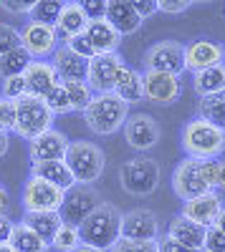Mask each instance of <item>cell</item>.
Masks as SVG:
<instances>
[{"instance_id": "5bb4252c", "label": "cell", "mask_w": 225, "mask_h": 252, "mask_svg": "<svg viewBox=\"0 0 225 252\" xmlns=\"http://www.w3.org/2000/svg\"><path fill=\"white\" fill-rule=\"evenodd\" d=\"M142 86H145V98L159 106L175 103L182 96V83L177 76L170 73H154V71H145L142 76Z\"/></svg>"}, {"instance_id": "ac0fdd59", "label": "cell", "mask_w": 225, "mask_h": 252, "mask_svg": "<svg viewBox=\"0 0 225 252\" xmlns=\"http://www.w3.org/2000/svg\"><path fill=\"white\" fill-rule=\"evenodd\" d=\"M66 149H69V139L61 131H56V129L40 134L36 141L28 144V154H31L33 164H40V161H64Z\"/></svg>"}, {"instance_id": "c3c4849f", "label": "cell", "mask_w": 225, "mask_h": 252, "mask_svg": "<svg viewBox=\"0 0 225 252\" xmlns=\"http://www.w3.org/2000/svg\"><path fill=\"white\" fill-rule=\"evenodd\" d=\"M13 227H15V222L5 215V217H0V245H8V240H10V235H13Z\"/></svg>"}, {"instance_id": "9a60e30c", "label": "cell", "mask_w": 225, "mask_h": 252, "mask_svg": "<svg viewBox=\"0 0 225 252\" xmlns=\"http://www.w3.org/2000/svg\"><path fill=\"white\" fill-rule=\"evenodd\" d=\"M225 63V46L215 43V40H192L185 46V71H202L210 66H220Z\"/></svg>"}, {"instance_id": "8992f818", "label": "cell", "mask_w": 225, "mask_h": 252, "mask_svg": "<svg viewBox=\"0 0 225 252\" xmlns=\"http://www.w3.org/2000/svg\"><path fill=\"white\" fill-rule=\"evenodd\" d=\"M119 182L127 194L147 197L159 184V164L152 157H134L119 166Z\"/></svg>"}, {"instance_id": "277c9868", "label": "cell", "mask_w": 225, "mask_h": 252, "mask_svg": "<svg viewBox=\"0 0 225 252\" xmlns=\"http://www.w3.org/2000/svg\"><path fill=\"white\" fill-rule=\"evenodd\" d=\"M69 172L74 174L76 184H94L107 166V157L101 152V146H96L94 141L78 139V141H69V149L64 157Z\"/></svg>"}, {"instance_id": "74e56055", "label": "cell", "mask_w": 225, "mask_h": 252, "mask_svg": "<svg viewBox=\"0 0 225 252\" xmlns=\"http://www.w3.org/2000/svg\"><path fill=\"white\" fill-rule=\"evenodd\" d=\"M109 252H159V247H157V242H134V240L121 237Z\"/></svg>"}, {"instance_id": "ffe728a7", "label": "cell", "mask_w": 225, "mask_h": 252, "mask_svg": "<svg viewBox=\"0 0 225 252\" xmlns=\"http://www.w3.org/2000/svg\"><path fill=\"white\" fill-rule=\"evenodd\" d=\"M107 23L119 33V35H132L134 31H139L142 18L137 15L132 3H124V0H109L107 3Z\"/></svg>"}, {"instance_id": "6da1fadb", "label": "cell", "mask_w": 225, "mask_h": 252, "mask_svg": "<svg viewBox=\"0 0 225 252\" xmlns=\"http://www.w3.org/2000/svg\"><path fill=\"white\" fill-rule=\"evenodd\" d=\"M78 235H81V245L109 252L121 240V212L114 204L101 202L94 212L78 224Z\"/></svg>"}, {"instance_id": "ab89813d", "label": "cell", "mask_w": 225, "mask_h": 252, "mask_svg": "<svg viewBox=\"0 0 225 252\" xmlns=\"http://www.w3.org/2000/svg\"><path fill=\"white\" fill-rule=\"evenodd\" d=\"M202 252H225V235L215 227L205 229V245H202Z\"/></svg>"}, {"instance_id": "7402d4cb", "label": "cell", "mask_w": 225, "mask_h": 252, "mask_svg": "<svg viewBox=\"0 0 225 252\" xmlns=\"http://www.w3.org/2000/svg\"><path fill=\"white\" fill-rule=\"evenodd\" d=\"M205 229L208 227L195 224L192 220L182 217V215H175L170 222V229H167V237L177 245L190 247V250H202V245H205Z\"/></svg>"}, {"instance_id": "bcb514c9", "label": "cell", "mask_w": 225, "mask_h": 252, "mask_svg": "<svg viewBox=\"0 0 225 252\" xmlns=\"http://www.w3.org/2000/svg\"><path fill=\"white\" fill-rule=\"evenodd\" d=\"M157 247H159V252H202V250H190V247H185V245H177V242H172L170 237L157 240Z\"/></svg>"}, {"instance_id": "f6af8a7d", "label": "cell", "mask_w": 225, "mask_h": 252, "mask_svg": "<svg viewBox=\"0 0 225 252\" xmlns=\"http://www.w3.org/2000/svg\"><path fill=\"white\" fill-rule=\"evenodd\" d=\"M157 3H159V10L162 13H170V15H177V13L190 8L188 0H157Z\"/></svg>"}, {"instance_id": "4316f807", "label": "cell", "mask_w": 225, "mask_h": 252, "mask_svg": "<svg viewBox=\"0 0 225 252\" xmlns=\"http://www.w3.org/2000/svg\"><path fill=\"white\" fill-rule=\"evenodd\" d=\"M23 224H28L46 245H51L56 232H58V227L64 222H61L58 212H26L23 215Z\"/></svg>"}, {"instance_id": "30bf717a", "label": "cell", "mask_w": 225, "mask_h": 252, "mask_svg": "<svg viewBox=\"0 0 225 252\" xmlns=\"http://www.w3.org/2000/svg\"><path fill=\"white\" fill-rule=\"evenodd\" d=\"M172 189H175V194L182 202H190V199H197L202 194L213 192V189L205 184V179H202L197 159H182L175 166V172H172Z\"/></svg>"}, {"instance_id": "60d3db41", "label": "cell", "mask_w": 225, "mask_h": 252, "mask_svg": "<svg viewBox=\"0 0 225 252\" xmlns=\"http://www.w3.org/2000/svg\"><path fill=\"white\" fill-rule=\"evenodd\" d=\"M200 172H202V179L210 189H215V182H218V172H220V159H205L200 161Z\"/></svg>"}, {"instance_id": "ba28073f", "label": "cell", "mask_w": 225, "mask_h": 252, "mask_svg": "<svg viewBox=\"0 0 225 252\" xmlns=\"http://www.w3.org/2000/svg\"><path fill=\"white\" fill-rule=\"evenodd\" d=\"M145 66L154 73H170L182 76L185 73V46L177 40H159L145 53Z\"/></svg>"}, {"instance_id": "7dc6e473", "label": "cell", "mask_w": 225, "mask_h": 252, "mask_svg": "<svg viewBox=\"0 0 225 252\" xmlns=\"http://www.w3.org/2000/svg\"><path fill=\"white\" fill-rule=\"evenodd\" d=\"M0 8L10 15H23V13H31L33 3H15V0H8V3H0Z\"/></svg>"}, {"instance_id": "f546056e", "label": "cell", "mask_w": 225, "mask_h": 252, "mask_svg": "<svg viewBox=\"0 0 225 252\" xmlns=\"http://www.w3.org/2000/svg\"><path fill=\"white\" fill-rule=\"evenodd\" d=\"M8 245H10L15 252H48V250H51V245H46V242L40 240L28 224H23V222L13 227V235H10Z\"/></svg>"}, {"instance_id": "d4e9b609", "label": "cell", "mask_w": 225, "mask_h": 252, "mask_svg": "<svg viewBox=\"0 0 225 252\" xmlns=\"http://www.w3.org/2000/svg\"><path fill=\"white\" fill-rule=\"evenodd\" d=\"M31 177H38L53 187H58L61 192H66L76 184L74 174L69 172L66 161H40V164H31Z\"/></svg>"}, {"instance_id": "f35d334b", "label": "cell", "mask_w": 225, "mask_h": 252, "mask_svg": "<svg viewBox=\"0 0 225 252\" xmlns=\"http://www.w3.org/2000/svg\"><path fill=\"white\" fill-rule=\"evenodd\" d=\"M0 96L8 98V101H18V98H23V96H26V81H23V76L5 78V81H3V94H0Z\"/></svg>"}, {"instance_id": "52a82bcc", "label": "cell", "mask_w": 225, "mask_h": 252, "mask_svg": "<svg viewBox=\"0 0 225 252\" xmlns=\"http://www.w3.org/2000/svg\"><path fill=\"white\" fill-rule=\"evenodd\" d=\"M99 204H101V197L91 184H74L71 189L64 192V202H61L58 217L64 224L78 227Z\"/></svg>"}, {"instance_id": "1f68e13d", "label": "cell", "mask_w": 225, "mask_h": 252, "mask_svg": "<svg viewBox=\"0 0 225 252\" xmlns=\"http://www.w3.org/2000/svg\"><path fill=\"white\" fill-rule=\"evenodd\" d=\"M66 94H69V103H71V111H86V106L94 98V91L86 81H74V83H64Z\"/></svg>"}, {"instance_id": "9f6ffc18", "label": "cell", "mask_w": 225, "mask_h": 252, "mask_svg": "<svg viewBox=\"0 0 225 252\" xmlns=\"http://www.w3.org/2000/svg\"><path fill=\"white\" fill-rule=\"evenodd\" d=\"M0 111H3V96H0ZM0 131H3V129H0Z\"/></svg>"}, {"instance_id": "816d5d0a", "label": "cell", "mask_w": 225, "mask_h": 252, "mask_svg": "<svg viewBox=\"0 0 225 252\" xmlns=\"http://www.w3.org/2000/svg\"><path fill=\"white\" fill-rule=\"evenodd\" d=\"M215 189H225V161H220V172H218V182Z\"/></svg>"}, {"instance_id": "cb8c5ba5", "label": "cell", "mask_w": 225, "mask_h": 252, "mask_svg": "<svg viewBox=\"0 0 225 252\" xmlns=\"http://www.w3.org/2000/svg\"><path fill=\"white\" fill-rule=\"evenodd\" d=\"M89 26V18L84 13V8H81V3H64V8H61V15L56 20V31H58V38H76L86 31Z\"/></svg>"}, {"instance_id": "e0dca14e", "label": "cell", "mask_w": 225, "mask_h": 252, "mask_svg": "<svg viewBox=\"0 0 225 252\" xmlns=\"http://www.w3.org/2000/svg\"><path fill=\"white\" fill-rule=\"evenodd\" d=\"M23 81H26V94L36 98H46L61 83L51 61H31V66L23 73Z\"/></svg>"}, {"instance_id": "83f0119b", "label": "cell", "mask_w": 225, "mask_h": 252, "mask_svg": "<svg viewBox=\"0 0 225 252\" xmlns=\"http://www.w3.org/2000/svg\"><path fill=\"white\" fill-rule=\"evenodd\" d=\"M192 83H195V91H197L200 98L202 96H210V94L225 91V63L197 71L195 78H192Z\"/></svg>"}, {"instance_id": "2e32d148", "label": "cell", "mask_w": 225, "mask_h": 252, "mask_svg": "<svg viewBox=\"0 0 225 252\" xmlns=\"http://www.w3.org/2000/svg\"><path fill=\"white\" fill-rule=\"evenodd\" d=\"M127 144L137 152H147L159 141V126L150 114H132L124 124Z\"/></svg>"}, {"instance_id": "d6986e66", "label": "cell", "mask_w": 225, "mask_h": 252, "mask_svg": "<svg viewBox=\"0 0 225 252\" xmlns=\"http://www.w3.org/2000/svg\"><path fill=\"white\" fill-rule=\"evenodd\" d=\"M220 209H223V199L220 194L215 192H208V194H202L197 199H190V202H182V217H188L192 220L195 224H202V227H213L215 217L220 215Z\"/></svg>"}, {"instance_id": "11a10c76", "label": "cell", "mask_w": 225, "mask_h": 252, "mask_svg": "<svg viewBox=\"0 0 225 252\" xmlns=\"http://www.w3.org/2000/svg\"><path fill=\"white\" fill-rule=\"evenodd\" d=\"M0 252H15L10 245H0Z\"/></svg>"}, {"instance_id": "ee69618b", "label": "cell", "mask_w": 225, "mask_h": 252, "mask_svg": "<svg viewBox=\"0 0 225 252\" xmlns=\"http://www.w3.org/2000/svg\"><path fill=\"white\" fill-rule=\"evenodd\" d=\"M134 10H137V15L145 20V18H150V15H154L157 10H159V3L157 0H134Z\"/></svg>"}, {"instance_id": "7a4b0ae2", "label": "cell", "mask_w": 225, "mask_h": 252, "mask_svg": "<svg viewBox=\"0 0 225 252\" xmlns=\"http://www.w3.org/2000/svg\"><path fill=\"white\" fill-rule=\"evenodd\" d=\"M84 119L89 129L99 136L116 134L119 129H124L129 119V103H124L116 94H94L91 103L84 111Z\"/></svg>"}, {"instance_id": "836d02e7", "label": "cell", "mask_w": 225, "mask_h": 252, "mask_svg": "<svg viewBox=\"0 0 225 252\" xmlns=\"http://www.w3.org/2000/svg\"><path fill=\"white\" fill-rule=\"evenodd\" d=\"M78 245H81L78 227H71V224H61L53 242H51V247H56L58 252H74Z\"/></svg>"}, {"instance_id": "d590c367", "label": "cell", "mask_w": 225, "mask_h": 252, "mask_svg": "<svg viewBox=\"0 0 225 252\" xmlns=\"http://www.w3.org/2000/svg\"><path fill=\"white\" fill-rule=\"evenodd\" d=\"M15 48H20V31L8 23H0V56H5Z\"/></svg>"}, {"instance_id": "7c38bea8", "label": "cell", "mask_w": 225, "mask_h": 252, "mask_svg": "<svg viewBox=\"0 0 225 252\" xmlns=\"http://www.w3.org/2000/svg\"><path fill=\"white\" fill-rule=\"evenodd\" d=\"M20 199H23L26 212H58L61 202H64V192L38 177H28Z\"/></svg>"}, {"instance_id": "e575fe53", "label": "cell", "mask_w": 225, "mask_h": 252, "mask_svg": "<svg viewBox=\"0 0 225 252\" xmlns=\"http://www.w3.org/2000/svg\"><path fill=\"white\" fill-rule=\"evenodd\" d=\"M46 101V106L51 109V114H69L71 111V103H69V94H66V86L64 83H58V86L43 98Z\"/></svg>"}, {"instance_id": "d6a6232c", "label": "cell", "mask_w": 225, "mask_h": 252, "mask_svg": "<svg viewBox=\"0 0 225 252\" xmlns=\"http://www.w3.org/2000/svg\"><path fill=\"white\" fill-rule=\"evenodd\" d=\"M61 8H64V3H33L28 15H31L33 23H43V26H53L56 28V20L61 15Z\"/></svg>"}, {"instance_id": "484cf974", "label": "cell", "mask_w": 225, "mask_h": 252, "mask_svg": "<svg viewBox=\"0 0 225 252\" xmlns=\"http://www.w3.org/2000/svg\"><path fill=\"white\" fill-rule=\"evenodd\" d=\"M114 94L124 101V103H137L145 98V86H142V73L124 66L116 76V83H114Z\"/></svg>"}, {"instance_id": "f1b7e54d", "label": "cell", "mask_w": 225, "mask_h": 252, "mask_svg": "<svg viewBox=\"0 0 225 252\" xmlns=\"http://www.w3.org/2000/svg\"><path fill=\"white\" fill-rule=\"evenodd\" d=\"M197 119L218 126V129H225V91L202 96L197 103Z\"/></svg>"}, {"instance_id": "5b68a950", "label": "cell", "mask_w": 225, "mask_h": 252, "mask_svg": "<svg viewBox=\"0 0 225 252\" xmlns=\"http://www.w3.org/2000/svg\"><path fill=\"white\" fill-rule=\"evenodd\" d=\"M51 124H53V114L46 106L43 98H36V96H23L15 101V134L26 141H36L40 134L51 131Z\"/></svg>"}, {"instance_id": "7bdbcfd3", "label": "cell", "mask_w": 225, "mask_h": 252, "mask_svg": "<svg viewBox=\"0 0 225 252\" xmlns=\"http://www.w3.org/2000/svg\"><path fill=\"white\" fill-rule=\"evenodd\" d=\"M81 8H84V13H86L89 20H104V15H107V3H101V0H89V3H81Z\"/></svg>"}, {"instance_id": "681fc988", "label": "cell", "mask_w": 225, "mask_h": 252, "mask_svg": "<svg viewBox=\"0 0 225 252\" xmlns=\"http://www.w3.org/2000/svg\"><path fill=\"white\" fill-rule=\"evenodd\" d=\"M8 207H10V194L5 187H0V217L8 215Z\"/></svg>"}, {"instance_id": "3957f363", "label": "cell", "mask_w": 225, "mask_h": 252, "mask_svg": "<svg viewBox=\"0 0 225 252\" xmlns=\"http://www.w3.org/2000/svg\"><path fill=\"white\" fill-rule=\"evenodd\" d=\"M182 149L188 159H218L225 152V129H218L202 119H192L182 129Z\"/></svg>"}, {"instance_id": "f5cc1de1", "label": "cell", "mask_w": 225, "mask_h": 252, "mask_svg": "<svg viewBox=\"0 0 225 252\" xmlns=\"http://www.w3.org/2000/svg\"><path fill=\"white\" fill-rule=\"evenodd\" d=\"M8 144H10V141H8V134H5V131H0V157L8 152Z\"/></svg>"}, {"instance_id": "603a6c76", "label": "cell", "mask_w": 225, "mask_h": 252, "mask_svg": "<svg viewBox=\"0 0 225 252\" xmlns=\"http://www.w3.org/2000/svg\"><path fill=\"white\" fill-rule=\"evenodd\" d=\"M84 35L89 38V43L96 51V56H101V53H116V48L121 43V35L107 23V20H89Z\"/></svg>"}, {"instance_id": "8fae6325", "label": "cell", "mask_w": 225, "mask_h": 252, "mask_svg": "<svg viewBox=\"0 0 225 252\" xmlns=\"http://www.w3.org/2000/svg\"><path fill=\"white\" fill-rule=\"evenodd\" d=\"M124 68V61L119 53H101L89 61V73L86 83L91 86L94 94H114V83L119 71Z\"/></svg>"}, {"instance_id": "db71d44e", "label": "cell", "mask_w": 225, "mask_h": 252, "mask_svg": "<svg viewBox=\"0 0 225 252\" xmlns=\"http://www.w3.org/2000/svg\"><path fill=\"white\" fill-rule=\"evenodd\" d=\"M74 252H101V250H94V247H86V245H78Z\"/></svg>"}, {"instance_id": "f907efd6", "label": "cell", "mask_w": 225, "mask_h": 252, "mask_svg": "<svg viewBox=\"0 0 225 252\" xmlns=\"http://www.w3.org/2000/svg\"><path fill=\"white\" fill-rule=\"evenodd\" d=\"M213 227H215V229H220V232L225 235V207L220 209V215L215 217V222H213Z\"/></svg>"}, {"instance_id": "4dcf8cb0", "label": "cell", "mask_w": 225, "mask_h": 252, "mask_svg": "<svg viewBox=\"0 0 225 252\" xmlns=\"http://www.w3.org/2000/svg\"><path fill=\"white\" fill-rule=\"evenodd\" d=\"M31 56L23 51V46L5 53V56H0V78H15V76H23L26 68L31 66Z\"/></svg>"}, {"instance_id": "b9f144b4", "label": "cell", "mask_w": 225, "mask_h": 252, "mask_svg": "<svg viewBox=\"0 0 225 252\" xmlns=\"http://www.w3.org/2000/svg\"><path fill=\"white\" fill-rule=\"evenodd\" d=\"M0 129L5 134L15 129V101L3 98V111H0Z\"/></svg>"}, {"instance_id": "8d00e7d4", "label": "cell", "mask_w": 225, "mask_h": 252, "mask_svg": "<svg viewBox=\"0 0 225 252\" xmlns=\"http://www.w3.org/2000/svg\"><path fill=\"white\" fill-rule=\"evenodd\" d=\"M64 46L71 51V53H76L78 58H84V61H91L94 56H96V51L91 48V43H89V38L81 33V35H76V38H69V40H64Z\"/></svg>"}, {"instance_id": "9c48e42d", "label": "cell", "mask_w": 225, "mask_h": 252, "mask_svg": "<svg viewBox=\"0 0 225 252\" xmlns=\"http://www.w3.org/2000/svg\"><path fill=\"white\" fill-rule=\"evenodd\" d=\"M58 31L53 26H43V23H28L20 28V46L23 51L33 58V61H43L46 56H53L58 51Z\"/></svg>"}, {"instance_id": "44dd1931", "label": "cell", "mask_w": 225, "mask_h": 252, "mask_svg": "<svg viewBox=\"0 0 225 252\" xmlns=\"http://www.w3.org/2000/svg\"><path fill=\"white\" fill-rule=\"evenodd\" d=\"M53 68L61 78V83H74V81H86L89 73V61L78 58L76 53H71L66 46H58V51L53 53Z\"/></svg>"}, {"instance_id": "4fadbf2b", "label": "cell", "mask_w": 225, "mask_h": 252, "mask_svg": "<svg viewBox=\"0 0 225 252\" xmlns=\"http://www.w3.org/2000/svg\"><path fill=\"white\" fill-rule=\"evenodd\" d=\"M121 237L134 242H157L159 240V220L152 209H132L121 215Z\"/></svg>"}]
</instances>
